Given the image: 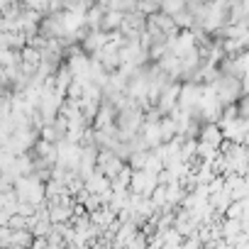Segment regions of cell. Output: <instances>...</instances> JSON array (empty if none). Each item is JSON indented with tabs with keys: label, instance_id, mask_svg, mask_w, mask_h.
<instances>
[{
	"label": "cell",
	"instance_id": "6da1fadb",
	"mask_svg": "<svg viewBox=\"0 0 249 249\" xmlns=\"http://www.w3.org/2000/svg\"><path fill=\"white\" fill-rule=\"evenodd\" d=\"M222 132H220V127L217 124H208V127L203 130V137H200V142H208V144H213V147H220L222 144Z\"/></svg>",
	"mask_w": 249,
	"mask_h": 249
},
{
	"label": "cell",
	"instance_id": "3957f363",
	"mask_svg": "<svg viewBox=\"0 0 249 249\" xmlns=\"http://www.w3.org/2000/svg\"><path fill=\"white\" fill-rule=\"evenodd\" d=\"M120 22H122V15H120V13H110V18H107L103 25H105V27H115V25H120Z\"/></svg>",
	"mask_w": 249,
	"mask_h": 249
},
{
	"label": "cell",
	"instance_id": "7a4b0ae2",
	"mask_svg": "<svg viewBox=\"0 0 249 249\" xmlns=\"http://www.w3.org/2000/svg\"><path fill=\"white\" fill-rule=\"evenodd\" d=\"M178 100V88H169V90H164V95H161V110L164 112H169L171 107H174V103Z\"/></svg>",
	"mask_w": 249,
	"mask_h": 249
}]
</instances>
